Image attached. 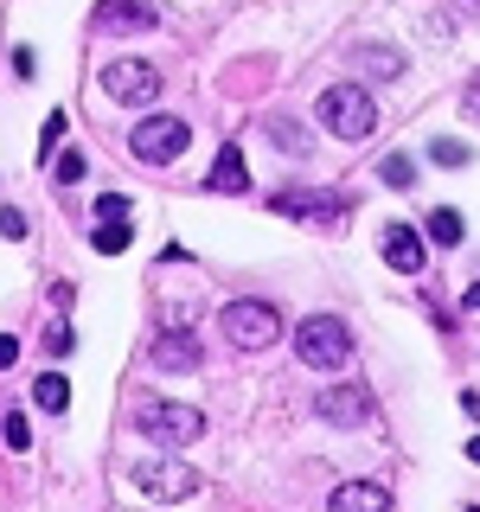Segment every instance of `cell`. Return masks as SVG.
<instances>
[{
    "label": "cell",
    "instance_id": "9c48e42d",
    "mask_svg": "<svg viewBox=\"0 0 480 512\" xmlns=\"http://www.w3.org/2000/svg\"><path fill=\"white\" fill-rule=\"evenodd\" d=\"M96 26L103 32H141V26H160V7H148V0H109L96 13Z\"/></svg>",
    "mask_w": 480,
    "mask_h": 512
},
{
    "label": "cell",
    "instance_id": "ba28073f",
    "mask_svg": "<svg viewBox=\"0 0 480 512\" xmlns=\"http://www.w3.org/2000/svg\"><path fill=\"white\" fill-rule=\"evenodd\" d=\"M327 512H391V493L378 480H346V487H333Z\"/></svg>",
    "mask_w": 480,
    "mask_h": 512
},
{
    "label": "cell",
    "instance_id": "7402d4cb",
    "mask_svg": "<svg viewBox=\"0 0 480 512\" xmlns=\"http://www.w3.org/2000/svg\"><path fill=\"white\" fill-rule=\"evenodd\" d=\"M45 346H52V352H58V359H64V352H71V346H77V333H71V327H64V320H58V327H52V333H45Z\"/></svg>",
    "mask_w": 480,
    "mask_h": 512
},
{
    "label": "cell",
    "instance_id": "2e32d148",
    "mask_svg": "<svg viewBox=\"0 0 480 512\" xmlns=\"http://www.w3.org/2000/svg\"><path fill=\"white\" fill-rule=\"evenodd\" d=\"M128 237H135L128 224H96L90 244H96V256H122V250H128Z\"/></svg>",
    "mask_w": 480,
    "mask_h": 512
},
{
    "label": "cell",
    "instance_id": "52a82bcc",
    "mask_svg": "<svg viewBox=\"0 0 480 512\" xmlns=\"http://www.w3.org/2000/svg\"><path fill=\"white\" fill-rule=\"evenodd\" d=\"M135 487L154 493V500H186V493H199L205 480L180 468V461H135Z\"/></svg>",
    "mask_w": 480,
    "mask_h": 512
},
{
    "label": "cell",
    "instance_id": "7a4b0ae2",
    "mask_svg": "<svg viewBox=\"0 0 480 512\" xmlns=\"http://www.w3.org/2000/svg\"><path fill=\"white\" fill-rule=\"evenodd\" d=\"M320 122H327L340 141H365L378 128V103L359 84H333V90H320Z\"/></svg>",
    "mask_w": 480,
    "mask_h": 512
},
{
    "label": "cell",
    "instance_id": "484cf974",
    "mask_svg": "<svg viewBox=\"0 0 480 512\" xmlns=\"http://www.w3.org/2000/svg\"><path fill=\"white\" fill-rule=\"evenodd\" d=\"M468 461H474V468H480V436H474V442H468Z\"/></svg>",
    "mask_w": 480,
    "mask_h": 512
},
{
    "label": "cell",
    "instance_id": "6da1fadb",
    "mask_svg": "<svg viewBox=\"0 0 480 512\" xmlns=\"http://www.w3.org/2000/svg\"><path fill=\"white\" fill-rule=\"evenodd\" d=\"M295 352H301V365H314V372H340V365L352 359V333H346V320H333V314H308L295 327Z\"/></svg>",
    "mask_w": 480,
    "mask_h": 512
},
{
    "label": "cell",
    "instance_id": "5b68a950",
    "mask_svg": "<svg viewBox=\"0 0 480 512\" xmlns=\"http://www.w3.org/2000/svg\"><path fill=\"white\" fill-rule=\"evenodd\" d=\"M128 154L148 160V167H167V160L186 154V122L180 116H148L135 122V135H128Z\"/></svg>",
    "mask_w": 480,
    "mask_h": 512
},
{
    "label": "cell",
    "instance_id": "d4e9b609",
    "mask_svg": "<svg viewBox=\"0 0 480 512\" xmlns=\"http://www.w3.org/2000/svg\"><path fill=\"white\" fill-rule=\"evenodd\" d=\"M468 308H474V314H480V282H474V288H468Z\"/></svg>",
    "mask_w": 480,
    "mask_h": 512
},
{
    "label": "cell",
    "instance_id": "7c38bea8",
    "mask_svg": "<svg viewBox=\"0 0 480 512\" xmlns=\"http://www.w3.org/2000/svg\"><path fill=\"white\" fill-rule=\"evenodd\" d=\"M154 365H167V372H192V365H199L192 333H160V340H154Z\"/></svg>",
    "mask_w": 480,
    "mask_h": 512
},
{
    "label": "cell",
    "instance_id": "ffe728a7",
    "mask_svg": "<svg viewBox=\"0 0 480 512\" xmlns=\"http://www.w3.org/2000/svg\"><path fill=\"white\" fill-rule=\"evenodd\" d=\"M52 180L58 186H77V180H84V154H64L58 167H52Z\"/></svg>",
    "mask_w": 480,
    "mask_h": 512
},
{
    "label": "cell",
    "instance_id": "d6986e66",
    "mask_svg": "<svg viewBox=\"0 0 480 512\" xmlns=\"http://www.w3.org/2000/svg\"><path fill=\"white\" fill-rule=\"evenodd\" d=\"M7 448H13V455H20V448H32V429H26L20 410H7Z\"/></svg>",
    "mask_w": 480,
    "mask_h": 512
},
{
    "label": "cell",
    "instance_id": "5bb4252c",
    "mask_svg": "<svg viewBox=\"0 0 480 512\" xmlns=\"http://www.w3.org/2000/svg\"><path fill=\"white\" fill-rule=\"evenodd\" d=\"M32 397H39V410H58V416L71 410V384H64L58 372H45L39 384H32Z\"/></svg>",
    "mask_w": 480,
    "mask_h": 512
},
{
    "label": "cell",
    "instance_id": "8fae6325",
    "mask_svg": "<svg viewBox=\"0 0 480 512\" xmlns=\"http://www.w3.org/2000/svg\"><path fill=\"white\" fill-rule=\"evenodd\" d=\"M365 410H372V391H327L320 397V416H327V423H340V429H352V423H365Z\"/></svg>",
    "mask_w": 480,
    "mask_h": 512
},
{
    "label": "cell",
    "instance_id": "603a6c76",
    "mask_svg": "<svg viewBox=\"0 0 480 512\" xmlns=\"http://www.w3.org/2000/svg\"><path fill=\"white\" fill-rule=\"evenodd\" d=\"M58 135H64V116H45V128H39V148L52 154V148H58Z\"/></svg>",
    "mask_w": 480,
    "mask_h": 512
},
{
    "label": "cell",
    "instance_id": "3957f363",
    "mask_svg": "<svg viewBox=\"0 0 480 512\" xmlns=\"http://www.w3.org/2000/svg\"><path fill=\"white\" fill-rule=\"evenodd\" d=\"M224 333H231L237 352H269L282 333V314L269 308V301H231L224 308Z\"/></svg>",
    "mask_w": 480,
    "mask_h": 512
},
{
    "label": "cell",
    "instance_id": "44dd1931",
    "mask_svg": "<svg viewBox=\"0 0 480 512\" xmlns=\"http://www.w3.org/2000/svg\"><path fill=\"white\" fill-rule=\"evenodd\" d=\"M429 154H436V167H461V160H468V148H461V141H436Z\"/></svg>",
    "mask_w": 480,
    "mask_h": 512
},
{
    "label": "cell",
    "instance_id": "30bf717a",
    "mask_svg": "<svg viewBox=\"0 0 480 512\" xmlns=\"http://www.w3.org/2000/svg\"><path fill=\"white\" fill-rule=\"evenodd\" d=\"M384 263L416 276V269H423V237H416L410 224H391V231H384Z\"/></svg>",
    "mask_w": 480,
    "mask_h": 512
},
{
    "label": "cell",
    "instance_id": "cb8c5ba5",
    "mask_svg": "<svg viewBox=\"0 0 480 512\" xmlns=\"http://www.w3.org/2000/svg\"><path fill=\"white\" fill-rule=\"evenodd\" d=\"M0 231H7V244H13V237H26V218H20V212L7 205V218H0Z\"/></svg>",
    "mask_w": 480,
    "mask_h": 512
},
{
    "label": "cell",
    "instance_id": "9a60e30c",
    "mask_svg": "<svg viewBox=\"0 0 480 512\" xmlns=\"http://www.w3.org/2000/svg\"><path fill=\"white\" fill-rule=\"evenodd\" d=\"M429 244L455 250V244H461V212H448V205H436V212H429Z\"/></svg>",
    "mask_w": 480,
    "mask_h": 512
},
{
    "label": "cell",
    "instance_id": "277c9868",
    "mask_svg": "<svg viewBox=\"0 0 480 512\" xmlns=\"http://www.w3.org/2000/svg\"><path fill=\"white\" fill-rule=\"evenodd\" d=\"M135 423L148 442H167V448H186L205 436V410H192V404H141Z\"/></svg>",
    "mask_w": 480,
    "mask_h": 512
},
{
    "label": "cell",
    "instance_id": "8992f818",
    "mask_svg": "<svg viewBox=\"0 0 480 512\" xmlns=\"http://www.w3.org/2000/svg\"><path fill=\"white\" fill-rule=\"evenodd\" d=\"M103 96H109V103H154V96H160V71L141 64V58H116V64H103Z\"/></svg>",
    "mask_w": 480,
    "mask_h": 512
},
{
    "label": "cell",
    "instance_id": "4fadbf2b",
    "mask_svg": "<svg viewBox=\"0 0 480 512\" xmlns=\"http://www.w3.org/2000/svg\"><path fill=\"white\" fill-rule=\"evenodd\" d=\"M205 180H212V192H244L250 186L244 154H237V148H218V160H212V173H205Z\"/></svg>",
    "mask_w": 480,
    "mask_h": 512
},
{
    "label": "cell",
    "instance_id": "ac0fdd59",
    "mask_svg": "<svg viewBox=\"0 0 480 512\" xmlns=\"http://www.w3.org/2000/svg\"><path fill=\"white\" fill-rule=\"evenodd\" d=\"M378 173H384V186H410V180H416V167H410L404 154H391V160H384Z\"/></svg>",
    "mask_w": 480,
    "mask_h": 512
},
{
    "label": "cell",
    "instance_id": "e0dca14e",
    "mask_svg": "<svg viewBox=\"0 0 480 512\" xmlns=\"http://www.w3.org/2000/svg\"><path fill=\"white\" fill-rule=\"evenodd\" d=\"M96 224H128V192H103L96 199Z\"/></svg>",
    "mask_w": 480,
    "mask_h": 512
}]
</instances>
